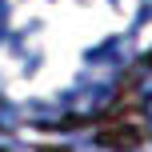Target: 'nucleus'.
<instances>
[{
    "instance_id": "f257e3e1",
    "label": "nucleus",
    "mask_w": 152,
    "mask_h": 152,
    "mask_svg": "<svg viewBox=\"0 0 152 152\" xmlns=\"http://www.w3.org/2000/svg\"><path fill=\"white\" fill-rule=\"evenodd\" d=\"M152 0H8L0 88L40 116H84L116 96Z\"/></svg>"
},
{
    "instance_id": "f03ea898",
    "label": "nucleus",
    "mask_w": 152,
    "mask_h": 152,
    "mask_svg": "<svg viewBox=\"0 0 152 152\" xmlns=\"http://www.w3.org/2000/svg\"><path fill=\"white\" fill-rule=\"evenodd\" d=\"M140 108H144V124L152 132V68L144 72V80H140Z\"/></svg>"
},
{
    "instance_id": "7ed1b4c3",
    "label": "nucleus",
    "mask_w": 152,
    "mask_h": 152,
    "mask_svg": "<svg viewBox=\"0 0 152 152\" xmlns=\"http://www.w3.org/2000/svg\"><path fill=\"white\" fill-rule=\"evenodd\" d=\"M4 28H8V0H0V40H4Z\"/></svg>"
}]
</instances>
